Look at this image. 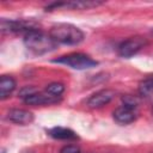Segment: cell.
Returning a JSON list of instances; mask_svg holds the SVG:
<instances>
[{"instance_id": "6da1fadb", "label": "cell", "mask_w": 153, "mask_h": 153, "mask_svg": "<svg viewBox=\"0 0 153 153\" xmlns=\"http://www.w3.org/2000/svg\"><path fill=\"white\" fill-rule=\"evenodd\" d=\"M24 44L29 51L36 55L53 51L56 48V42L54 38L50 35L42 32L41 30H35L24 35Z\"/></svg>"}, {"instance_id": "7a4b0ae2", "label": "cell", "mask_w": 153, "mask_h": 153, "mask_svg": "<svg viewBox=\"0 0 153 153\" xmlns=\"http://www.w3.org/2000/svg\"><path fill=\"white\" fill-rule=\"evenodd\" d=\"M49 35L54 38L56 43L69 44V45L79 44L84 39V32L79 27L72 24H66V23L54 25Z\"/></svg>"}, {"instance_id": "3957f363", "label": "cell", "mask_w": 153, "mask_h": 153, "mask_svg": "<svg viewBox=\"0 0 153 153\" xmlns=\"http://www.w3.org/2000/svg\"><path fill=\"white\" fill-rule=\"evenodd\" d=\"M1 32L2 33H23L26 35L31 31L39 30L38 23L31 19H18V20H8V19H1Z\"/></svg>"}, {"instance_id": "277c9868", "label": "cell", "mask_w": 153, "mask_h": 153, "mask_svg": "<svg viewBox=\"0 0 153 153\" xmlns=\"http://www.w3.org/2000/svg\"><path fill=\"white\" fill-rule=\"evenodd\" d=\"M54 62L66 65L74 69H87V68H92L98 65V62L96 60H93L88 55L81 54V53H72L68 55H63V56L54 60Z\"/></svg>"}, {"instance_id": "5b68a950", "label": "cell", "mask_w": 153, "mask_h": 153, "mask_svg": "<svg viewBox=\"0 0 153 153\" xmlns=\"http://www.w3.org/2000/svg\"><path fill=\"white\" fill-rule=\"evenodd\" d=\"M147 44V39L140 36L130 37L123 41L118 45V55L121 57H131L133 55L137 54L141 49H143Z\"/></svg>"}, {"instance_id": "8992f818", "label": "cell", "mask_w": 153, "mask_h": 153, "mask_svg": "<svg viewBox=\"0 0 153 153\" xmlns=\"http://www.w3.org/2000/svg\"><path fill=\"white\" fill-rule=\"evenodd\" d=\"M102 1L97 0H75V1H67V2H54L45 7L47 11H53L57 8H71V10H87L92 7H97L102 5Z\"/></svg>"}, {"instance_id": "52a82bcc", "label": "cell", "mask_w": 153, "mask_h": 153, "mask_svg": "<svg viewBox=\"0 0 153 153\" xmlns=\"http://www.w3.org/2000/svg\"><path fill=\"white\" fill-rule=\"evenodd\" d=\"M114 98H115V91L110 90V88H104V90H100V91L93 93L92 96H90L86 104L88 108H92V109L102 108V106L109 104Z\"/></svg>"}, {"instance_id": "ba28073f", "label": "cell", "mask_w": 153, "mask_h": 153, "mask_svg": "<svg viewBox=\"0 0 153 153\" xmlns=\"http://www.w3.org/2000/svg\"><path fill=\"white\" fill-rule=\"evenodd\" d=\"M24 102L29 105H49L57 103L60 97H55L48 92H37L35 91L33 93L29 94L27 97L23 98Z\"/></svg>"}, {"instance_id": "9c48e42d", "label": "cell", "mask_w": 153, "mask_h": 153, "mask_svg": "<svg viewBox=\"0 0 153 153\" xmlns=\"http://www.w3.org/2000/svg\"><path fill=\"white\" fill-rule=\"evenodd\" d=\"M114 120L121 124H129L131 122L135 121L136 118V111L134 108H130V106H127V105H122L120 108H117L114 114Z\"/></svg>"}, {"instance_id": "30bf717a", "label": "cell", "mask_w": 153, "mask_h": 153, "mask_svg": "<svg viewBox=\"0 0 153 153\" xmlns=\"http://www.w3.org/2000/svg\"><path fill=\"white\" fill-rule=\"evenodd\" d=\"M7 118L16 124L26 126L33 121V115L32 112L24 109H11L7 112Z\"/></svg>"}, {"instance_id": "8fae6325", "label": "cell", "mask_w": 153, "mask_h": 153, "mask_svg": "<svg viewBox=\"0 0 153 153\" xmlns=\"http://www.w3.org/2000/svg\"><path fill=\"white\" fill-rule=\"evenodd\" d=\"M16 88V81L10 75H2L0 79V98L4 100L10 97V94Z\"/></svg>"}, {"instance_id": "7c38bea8", "label": "cell", "mask_w": 153, "mask_h": 153, "mask_svg": "<svg viewBox=\"0 0 153 153\" xmlns=\"http://www.w3.org/2000/svg\"><path fill=\"white\" fill-rule=\"evenodd\" d=\"M48 133L51 137L59 139V140H75V139H78L76 134L72 129L65 128V127H54V128L49 129Z\"/></svg>"}, {"instance_id": "4fadbf2b", "label": "cell", "mask_w": 153, "mask_h": 153, "mask_svg": "<svg viewBox=\"0 0 153 153\" xmlns=\"http://www.w3.org/2000/svg\"><path fill=\"white\" fill-rule=\"evenodd\" d=\"M139 94L145 98L153 96V76L147 78L139 84Z\"/></svg>"}, {"instance_id": "5bb4252c", "label": "cell", "mask_w": 153, "mask_h": 153, "mask_svg": "<svg viewBox=\"0 0 153 153\" xmlns=\"http://www.w3.org/2000/svg\"><path fill=\"white\" fill-rule=\"evenodd\" d=\"M63 91H65V86L61 82H51L45 87V92H48L55 97H61Z\"/></svg>"}, {"instance_id": "9a60e30c", "label": "cell", "mask_w": 153, "mask_h": 153, "mask_svg": "<svg viewBox=\"0 0 153 153\" xmlns=\"http://www.w3.org/2000/svg\"><path fill=\"white\" fill-rule=\"evenodd\" d=\"M60 153H80V149L75 145H67L61 148Z\"/></svg>"}, {"instance_id": "2e32d148", "label": "cell", "mask_w": 153, "mask_h": 153, "mask_svg": "<svg viewBox=\"0 0 153 153\" xmlns=\"http://www.w3.org/2000/svg\"><path fill=\"white\" fill-rule=\"evenodd\" d=\"M25 153H32V152H25Z\"/></svg>"}, {"instance_id": "e0dca14e", "label": "cell", "mask_w": 153, "mask_h": 153, "mask_svg": "<svg viewBox=\"0 0 153 153\" xmlns=\"http://www.w3.org/2000/svg\"><path fill=\"white\" fill-rule=\"evenodd\" d=\"M152 112H153V109H152Z\"/></svg>"}]
</instances>
